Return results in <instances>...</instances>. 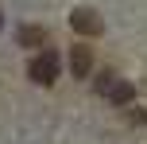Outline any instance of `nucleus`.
<instances>
[{"label":"nucleus","instance_id":"nucleus-1","mask_svg":"<svg viewBox=\"0 0 147 144\" xmlns=\"http://www.w3.org/2000/svg\"><path fill=\"white\" fill-rule=\"evenodd\" d=\"M27 78L35 86H54V78H58V51H39L35 59L27 62Z\"/></svg>","mask_w":147,"mask_h":144},{"label":"nucleus","instance_id":"nucleus-2","mask_svg":"<svg viewBox=\"0 0 147 144\" xmlns=\"http://www.w3.org/2000/svg\"><path fill=\"white\" fill-rule=\"evenodd\" d=\"M70 27L78 31V35H89V39L105 35V20L93 12V8H74V12H70Z\"/></svg>","mask_w":147,"mask_h":144},{"label":"nucleus","instance_id":"nucleus-3","mask_svg":"<svg viewBox=\"0 0 147 144\" xmlns=\"http://www.w3.org/2000/svg\"><path fill=\"white\" fill-rule=\"evenodd\" d=\"M70 62H74V78H85L89 70H93V51H89L85 43H78L70 51Z\"/></svg>","mask_w":147,"mask_h":144},{"label":"nucleus","instance_id":"nucleus-4","mask_svg":"<svg viewBox=\"0 0 147 144\" xmlns=\"http://www.w3.org/2000/svg\"><path fill=\"white\" fill-rule=\"evenodd\" d=\"M105 98H109L112 105H128V101L136 98V90H132V82H116V86H105Z\"/></svg>","mask_w":147,"mask_h":144},{"label":"nucleus","instance_id":"nucleus-5","mask_svg":"<svg viewBox=\"0 0 147 144\" xmlns=\"http://www.w3.org/2000/svg\"><path fill=\"white\" fill-rule=\"evenodd\" d=\"M20 43L23 47H43L47 43V31L39 27V23H27V27H20Z\"/></svg>","mask_w":147,"mask_h":144},{"label":"nucleus","instance_id":"nucleus-6","mask_svg":"<svg viewBox=\"0 0 147 144\" xmlns=\"http://www.w3.org/2000/svg\"><path fill=\"white\" fill-rule=\"evenodd\" d=\"M132 121H136V125H147V109H136V113H132Z\"/></svg>","mask_w":147,"mask_h":144}]
</instances>
